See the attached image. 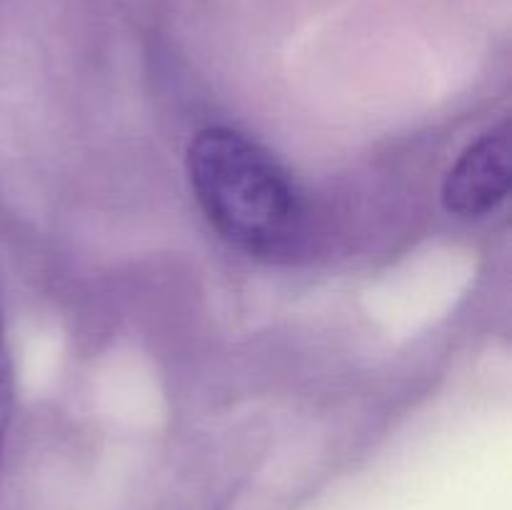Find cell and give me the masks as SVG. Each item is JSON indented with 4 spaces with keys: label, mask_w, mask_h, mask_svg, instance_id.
Wrapping results in <instances>:
<instances>
[{
    "label": "cell",
    "mask_w": 512,
    "mask_h": 510,
    "mask_svg": "<svg viewBox=\"0 0 512 510\" xmlns=\"http://www.w3.org/2000/svg\"><path fill=\"white\" fill-rule=\"evenodd\" d=\"M188 178L205 218L243 253L283 260L305 240V203L288 170L260 143L225 125L200 130Z\"/></svg>",
    "instance_id": "1"
},
{
    "label": "cell",
    "mask_w": 512,
    "mask_h": 510,
    "mask_svg": "<svg viewBox=\"0 0 512 510\" xmlns=\"http://www.w3.org/2000/svg\"><path fill=\"white\" fill-rule=\"evenodd\" d=\"M510 183V128L500 125L475 140L450 168L443 183V203L460 218H483L508 198Z\"/></svg>",
    "instance_id": "2"
},
{
    "label": "cell",
    "mask_w": 512,
    "mask_h": 510,
    "mask_svg": "<svg viewBox=\"0 0 512 510\" xmlns=\"http://www.w3.org/2000/svg\"><path fill=\"white\" fill-rule=\"evenodd\" d=\"M10 410H13V363H10L8 330H5V310L0 303V453L10 425Z\"/></svg>",
    "instance_id": "3"
}]
</instances>
